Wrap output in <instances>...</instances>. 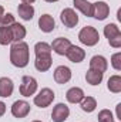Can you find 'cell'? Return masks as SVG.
Returning a JSON list of instances; mask_svg holds the SVG:
<instances>
[{
  "label": "cell",
  "instance_id": "1",
  "mask_svg": "<svg viewBox=\"0 0 121 122\" xmlns=\"http://www.w3.org/2000/svg\"><path fill=\"white\" fill-rule=\"evenodd\" d=\"M30 61L29 44L24 41L14 43L10 48V62L17 68H24Z\"/></svg>",
  "mask_w": 121,
  "mask_h": 122
},
{
  "label": "cell",
  "instance_id": "2",
  "mask_svg": "<svg viewBox=\"0 0 121 122\" xmlns=\"http://www.w3.org/2000/svg\"><path fill=\"white\" fill-rule=\"evenodd\" d=\"M78 40L81 44H84L87 47H93L100 41V34L93 26H86L78 33Z\"/></svg>",
  "mask_w": 121,
  "mask_h": 122
},
{
  "label": "cell",
  "instance_id": "3",
  "mask_svg": "<svg viewBox=\"0 0 121 122\" xmlns=\"http://www.w3.org/2000/svg\"><path fill=\"white\" fill-rule=\"evenodd\" d=\"M104 36L108 40V44L114 48L121 47V31L116 23H110L104 27Z\"/></svg>",
  "mask_w": 121,
  "mask_h": 122
},
{
  "label": "cell",
  "instance_id": "4",
  "mask_svg": "<svg viewBox=\"0 0 121 122\" xmlns=\"http://www.w3.org/2000/svg\"><path fill=\"white\" fill-rule=\"evenodd\" d=\"M54 98H56V95H54L53 90H50V88H41L38 91V94L34 97L33 102L38 108H47V107H50L53 104Z\"/></svg>",
  "mask_w": 121,
  "mask_h": 122
},
{
  "label": "cell",
  "instance_id": "5",
  "mask_svg": "<svg viewBox=\"0 0 121 122\" xmlns=\"http://www.w3.org/2000/svg\"><path fill=\"white\" fill-rule=\"evenodd\" d=\"M37 80L34 77H30V75H24L22 78V84H20V94L23 97H30V95H34L36 91H37Z\"/></svg>",
  "mask_w": 121,
  "mask_h": 122
},
{
  "label": "cell",
  "instance_id": "6",
  "mask_svg": "<svg viewBox=\"0 0 121 122\" xmlns=\"http://www.w3.org/2000/svg\"><path fill=\"white\" fill-rule=\"evenodd\" d=\"M30 114V104L27 101H23V99H19V101H14L13 105H11V115L14 118H26L27 115Z\"/></svg>",
  "mask_w": 121,
  "mask_h": 122
},
{
  "label": "cell",
  "instance_id": "7",
  "mask_svg": "<svg viewBox=\"0 0 121 122\" xmlns=\"http://www.w3.org/2000/svg\"><path fill=\"white\" fill-rule=\"evenodd\" d=\"M110 14V6L105 1H95L93 3V17L98 21H103Z\"/></svg>",
  "mask_w": 121,
  "mask_h": 122
},
{
  "label": "cell",
  "instance_id": "8",
  "mask_svg": "<svg viewBox=\"0 0 121 122\" xmlns=\"http://www.w3.org/2000/svg\"><path fill=\"white\" fill-rule=\"evenodd\" d=\"M60 19H61V23L68 29H73V27H76L78 24V14L70 7H67V9H64L61 11Z\"/></svg>",
  "mask_w": 121,
  "mask_h": 122
},
{
  "label": "cell",
  "instance_id": "9",
  "mask_svg": "<svg viewBox=\"0 0 121 122\" xmlns=\"http://www.w3.org/2000/svg\"><path fill=\"white\" fill-rule=\"evenodd\" d=\"M68 117H70V108L66 104L60 102L53 108V112H51L53 122H64Z\"/></svg>",
  "mask_w": 121,
  "mask_h": 122
},
{
  "label": "cell",
  "instance_id": "10",
  "mask_svg": "<svg viewBox=\"0 0 121 122\" xmlns=\"http://www.w3.org/2000/svg\"><path fill=\"white\" fill-rule=\"evenodd\" d=\"M66 57L71 61V62L77 64V62L84 61V58H86V51H84L81 47H78V46H73V44H71L70 48H68L67 53H66Z\"/></svg>",
  "mask_w": 121,
  "mask_h": 122
},
{
  "label": "cell",
  "instance_id": "11",
  "mask_svg": "<svg viewBox=\"0 0 121 122\" xmlns=\"http://www.w3.org/2000/svg\"><path fill=\"white\" fill-rule=\"evenodd\" d=\"M71 80V70L67 65H59L54 70V81L57 84H67Z\"/></svg>",
  "mask_w": 121,
  "mask_h": 122
},
{
  "label": "cell",
  "instance_id": "12",
  "mask_svg": "<svg viewBox=\"0 0 121 122\" xmlns=\"http://www.w3.org/2000/svg\"><path fill=\"white\" fill-rule=\"evenodd\" d=\"M70 46H71V43H70L68 38L59 37V38H56V40L51 43V50H53L56 54H59V56H66V53H67V50L70 48Z\"/></svg>",
  "mask_w": 121,
  "mask_h": 122
},
{
  "label": "cell",
  "instance_id": "13",
  "mask_svg": "<svg viewBox=\"0 0 121 122\" xmlns=\"http://www.w3.org/2000/svg\"><path fill=\"white\" fill-rule=\"evenodd\" d=\"M56 27V21L50 14H41L38 19V29L43 33H51Z\"/></svg>",
  "mask_w": 121,
  "mask_h": 122
},
{
  "label": "cell",
  "instance_id": "14",
  "mask_svg": "<svg viewBox=\"0 0 121 122\" xmlns=\"http://www.w3.org/2000/svg\"><path fill=\"white\" fill-rule=\"evenodd\" d=\"M14 91V84L10 78L1 77L0 78V97L1 98H9Z\"/></svg>",
  "mask_w": 121,
  "mask_h": 122
},
{
  "label": "cell",
  "instance_id": "15",
  "mask_svg": "<svg viewBox=\"0 0 121 122\" xmlns=\"http://www.w3.org/2000/svg\"><path fill=\"white\" fill-rule=\"evenodd\" d=\"M90 68L104 74L108 68V62L105 60V57H103V56H94L90 60Z\"/></svg>",
  "mask_w": 121,
  "mask_h": 122
},
{
  "label": "cell",
  "instance_id": "16",
  "mask_svg": "<svg viewBox=\"0 0 121 122\" xmlns=\"http://www.w3.org/2000/svg\"><path fill=\"white\" fill-rule=\"evenodd\" d=\"M10 31H11V40L14 43H19V41H23V38L26 37L27 31H26V27L22 26L20 23H13L10 26Z\"/></svg>",
  "mask_w": 121,
  "mask_h": 122
},
{
  "label": "cell",
  "instance_id": "17",
  "mask_svg": "<svg viewBox=\"0 0 121 122\" xmlns=\"http://www.w3.org/2000/svg\"><path fill=\"white\" fill-rule=\"evenodd\" d=\"M84 97H86V95H84V91H83L81 88H78V87L70 88V90L67 91V94H66V98H67V101H68L70 104H80Z\"/></svg>",
  "mask_w": 121,
  "mask_h": 122
},
{
  "label": "cell",
  "instance_id": "18",
  "mask_svg": "<svg viewBox=\"0 0 121 122\" xmlns=\"http://www.w3.org/2000/svg\"><path fill=\"white\" fill-rule=\"evenodd\" d=\"M51 46L46 41H38L34 46V54L36 57H51Z\"/></svg>",
  "mask_w": 121,
  "mask_h": 122
},
{
  "label": "cell",
  "instance_id": "19",
  "mask_svg": "<svg viewBox=\"0 0 121 122\" xmlns=\"http://www.w3.org/2000/svg\"><path fill=\"white\" fill-rule=\"evenodd\" d=\"M73 4L86 17H93V3H90L88 0H74Z\"/></svg>",
  "mask_w": 121,
  "mask_h": 122
},
{
  "label": "cell",
  "instance_id": "20",
  "mask_svg": "<svg viewBox=\"0 0 121 122\" xmlns=\"http://www.w3.org/2000/svg\"><path fill=\"white\" fill-rule=\"evenodd\" d=\"M17 13H19V16H20L23 20L30 21L31 19L34 17V7H33L31 4L22 3V4H19V7H17Z\"/></svg>",
  "mask_w": 121,
  "mask_h": 122
},
{
  "label": "cell",
  "instance_id": "21",
  "mask_svg": "<svg viewBox=\"0 0 121 122\" xmlns=\"http://www.w3.org/2000/svg\"><path fill=\"white\" fill-rule=\"evenodd\" d=\"M51 64H53L51 57H36V61H34V67L40 72L49 71L50 67H51Z\"/></svg>",
  "mask_w": 121,
  "mask_h": 122
},
{
  "label": "cell",
  "instance_id": "22",
  "mask_svg": "<svg viewBox=\"0 0 121 122\" xmlns=\"http://www.w3.org/2000/svg\"><path fill=\"white\" fill-rule=\"evenodd\" d=\"M103 77H104L103 72H98V71L91 70V68L86 72V81H87L90 85H98V84L103 81Z\"/></svg>",
  "mask_w": 121,
  "mask_h": 122
},
{
  "label": "cell",
  "instance_id": "23",
  "mask_svg": "<svg viewBox=\"0 0 121 122\" xmlns=\"http://www.w3.org/2000/svg\"><path fill=\"white\" fill-rule=\"evenodd\" d=\"M80 107H81V109L84 112H88L90 114V112H93L97 108V101H95L94 97H84L81 99V102H80Z\"/></svg>",
  "mask_w": 121,
  "mask_h": 122
},
{
  "label": "cell",
  "instance_id": "24",
  "mask_svg": "<svg viewBox=\"0 0 121 122\" xmlns=\"http://www.w3.org/2000/svg\"><path fill=\"white\" fill-rule=\"evenodd\" d=\"M107 88L114 94L121 92V77L120 75H111L107 82Z\"/></svg>",
  "mask_w": 121,
  "mask_h": 122
},
{
  "label": "cell",
  "instance_id": "25",
  "mask_svg": "<svg viewBox=\"0 0 121 122\" xmlns=\"http://www.w3.org/2000/svg\"><path fill=\"white\" fill-rule=\"evenodd\" d=\"M11 41L13 40H11L10 26H0V46H7Z\"/></svg>",
  "mask_w": 121,
  "mask_h": 122
},
{
  "label": "cell",
  "instance_id": "26",
  "mask_svg": "<svg viewBox=\"0 0 121 122\" xmlns=\"http://www.w3.org/2000/svg\"><path fill=\"white\" fill-rule=\"evenodd\" d=\"M98 122H114V115L110 109H101L97 117Z\"/></svg>",
  "mask_w": 121,
  "mask_h": 122
},
{
  "label": "cell",
  "instance_id": "27",
  "mask_svg": "<svg viewBox=\"0 0 121 122\" xmlns=\"http://www.w3.org/2000/svg\"><path fill=\"white\" fill-rule=\"evenodd\" d=\"M13 23H16V20H14V16L11 14V13H4L3 14V17L0 19V26H11Z\"/></svg>",
  "mask_w": 121,
  "mask_h": 122
},
{
  "label": "cell",
  "instance_id": "28",
  "mask_svg": "<svg viewBox=\"0 0 121 122\" xmlns=\"http://www.w3.org/2000/svg\"><path fill=\"white\" fill-rule=\"evenodd\" d=\"M111 65H113V68L117 70V71L121 70V53L120 51L111 56Z\"/></svg>",
  "mask_w": 121,
  "mask_h": 122
},
{
  "label": "cell",
  "instance_id": "29",
  "mask_svg": "<svg viewBox=\"0 0 121 122\" xmlns=\"http://www.w3.org/2000/svg\"><path fill=\"white\" fill-rule=\"evenodd\" d=\"M4 112H6V104L3 101H0V118L4 115Z\"/></svg>",
  "mask_w": 121,
  "mask_h": 122
},
{
  "label": "cell",
  "instance_id": "30",
  "mask_svg": "<svg viewBox=\"0 0 121 122\" xmlns=\"http://www.w3.org/2000/svg\"><path fill=\"white\" fill-rule=\"evenodd\" d=\"M120 107H121V104H118V105L116 107V108H117V118H118V119H121V112H120Z\"/></svg>",
  "mask_w": 121,
  "mask_h": 122
},
{
  "label": "cell",
  "instance_id": "31",
  "mask_svg": "<svg viewBox=\"0 0 121 122\" xmlns=\"http://www.w3.org/2000/svg\"><path fill=\"white\" fill-rule=\"evenodd\" d=\"M36 0H22V3H26V4H31V3H34Z\"/></svg>",
  "mask_w": 121,
  "mask_h": 122
},
{
  "label": "cell",
  "instance_id": "32",
  "mask_svg": "<svg viewBox=\"0 0 121 122\" xmlns=\"http://www.w3.org/2000/svg\"><path fill=\"white\" fill-rule=\"evenodd\" d=\"M3 14H4V9H3V6H0V19L3 17Z\"/></svg>",
  "mask_w": 121,
  "mask_h": 122
},
{
  "label": "cell",
  "instance_id": "33",
  "mask_svg": "<svg viewBox=\"0 0 121 122\" xmlns=\"http://www.w3.org/2000/svg\"><path fill=\"white\" fill-rule=\"evenodd\" d=\"M44 1H47V3H54V1H59V0H44Z\"/></svg>",
  "mask_w": 121,
  "mask_h": 122
},
{
  "label": "cell",
  "instance_id": "34",
  "mask_svg": "<svg viewBox=\"0 0 121 122\" xmlns=\"http://www.w3.org/2000/svg\"><path fill=\"white\" fill-rule=\"evenodd\" d=\"M33 122H41V121H33Z\"/></svg>",
  "mask_w": 121,
  "mask_h": 122
}]
</instances>
